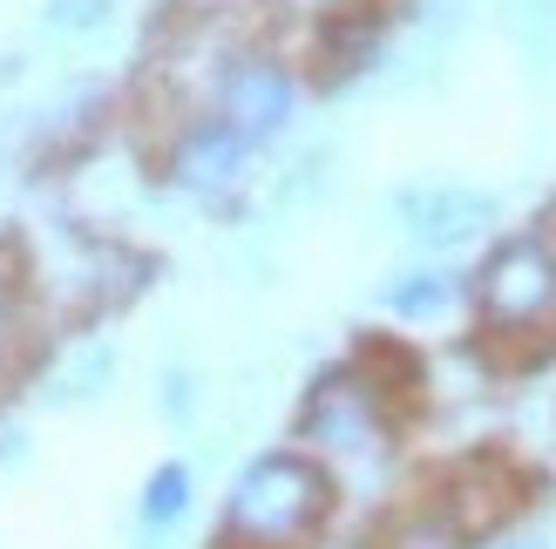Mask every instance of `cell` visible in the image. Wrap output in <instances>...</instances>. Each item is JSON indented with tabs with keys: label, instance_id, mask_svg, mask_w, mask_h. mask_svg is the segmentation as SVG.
Listing matches in <instances>:
<instances>
[{
	"label": "cell",
	"instance_id": "cell-3",
	"mask_svg": "<svg viewBox=\"0 0 556 549\" xmlns=\"http://www.w3.org/2000/svg\"><path fill=\"white\" fill-rule=\"evenodd\" d=\"M476 306L489 325H503V333H522V325H536L556 312V252L543 238H509L495 244L489 265L476 271Z\"/></svg>",
	"mask_w": 556,
	"mask_h": 549
},
{
	"label": "cell",
	"instance_id": "cell-7",
	"mask_svg": "<svg viewBox=\"0 0 556 549\" xmlns=\"http://www.w3.org/2000/svg\"><path fill=\"white\" fill-rule=\"evenodd\" d=\"M190 509H198V475H190L184 461H156L143 475V488H136V529L163 542L190 523Z\"/></svg>",
	"mask_w": 556,
	"mask_h": 549
},
{
	"label": "cell",
	"instance_id": "cell-10",
	"mask_svg": "<svg viewBox=\"0 0 556 549\" xmlns=\"http://www.w3.org/2000/svg\"><path fill=\"white\" fill-rule=\"evenodd\" d=\"M8 353H14V285L0 279V367H8Z\"/></svg>",
	"mask_w": 556,
	"mask_h": 549
},
{
	"label": "cell",
	"instance_id": "cell-1",
	"mask_svg": "<svg viewBox=\"0 0 556 549\" xmlns=\"http://www.w3.org/2000/svg\"><path fill=\"white\" fill-rule=\"evenodd\" d=\"M332 515V475L299 448L244 461L225 488L217 549H305Z\"/></svg>",
	"mask_w": 556,
	"mask_h": 549
},
{
	"label": "cell",
	"instance_id": "cell-8",
	"mask_svg": "<svg viewBox=\"0 0 556 549\" xmlns=\"http://www.w3.org/2000/svg\"><path fill=\"white\" fill-rule=\"evenodd\" d=\"M462 298V285H455V271H401L394 285H387V312H401V319H441Z\"/></svg>",
	"mask_w": 556,
	"mask_h": 549
},
{
	"label": "cell",
	"instance_id": "cell-4",
	"mask_svg": "<svg viewBox=\"0 0 556 549\" xmlns=\"http://www.w3.org/2000/svg\"><path fill=\"white\" fill-rule=\"evenodd\" d=\"M394 210H401V231L428 252H462L495 225V197L476 183H414L394 197Z\"/></svg>",
	"mask_w": 556,
	"mask_h": 549
},
{
	"label": "cell",
	"instance_id": "cell-9",
	"mask_svg": "<svg viewBox=\"0 0 556 549\" xmlns=\"http://www.w3.org/2000/svg\"><path fill=\"white\" fill-rule=\"evenodd\" d=\"M48 27L54 35H102V27H116V0H48Z\"/></svg>",
	"mask_w": 556,
	"mask_h": 549
},
{
	"label": "cell",
	"instance_id": "cell-2",
	"mask_svg": "<svg viewBox=\"0 0 556 549\" xmlns=\"http://www.w3.org/2000/svg\"><path fill=\"white\" fill-rule=\"evenodd\" d=\"M211 102H217V123L238 129L244 143L258 150V143H271V136L292 123L299 81H292V68L278 62V54H265V48H238V54H225V68H217Z\"/></svg>",
	"mask_w": 556,
	"mask_h": 549
},
{
	"label": "cell",
	"instance_id": "cell-5",
	"mask_svg": "<svg viewBox=\"0 0 556 549\" xmlns=\"http://www.w3.org/2000/svg\"><path fill=\"white\" fill-rule=\"evenodd\" d=\"M299 434H305V442H319V448H332V455L380 448V434H387L380 387H374V380H359V373L319 380L313 400H305V414H299Z\"/></svg>",
	"mask_w": 556,
	"mask_h": 549
},
{
	"label": "cell",
	"instance_id": "cell-6",
	"mask_svg": "<svg viewBox=\"0 0 556 549\" xmlns=\"http://www.w3.org/2000/svg\"><path fill=\"white\" fill-rule=\"evenodd\" d=\"M244 163H252V143L217 116H204L170 143V183L190 190V197H225V190L244 183Z\"/></svg>",
	"mask_w": 556,
	"mask_h": 549
}]
</instances>
